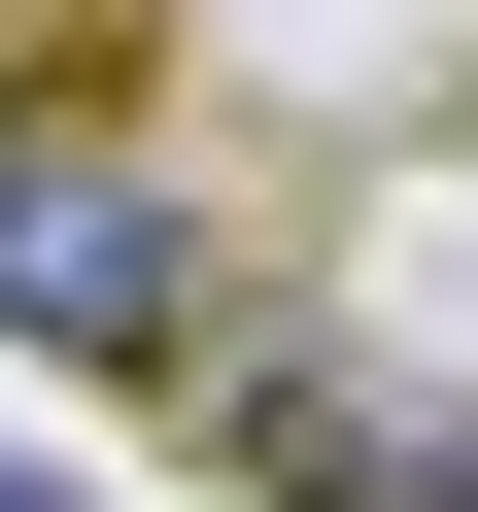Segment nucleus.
I'll return each mask as SVG.
<instances>
[{
    "label": "nucleus",
    "instance_id": "f03ea898",
    "mask_svg": "<svg viewBox=\"0 0 478 512\" xmlns=\"http://www.w3.org/2000/svg\"><path fill=\"white\" fill-rule=\"evenodd\" d=\"M0 512H69V478H35V444H0Z\"/></svg>",
    "mask_w": 478,
    "mask_h": 512
},
{
    "label": "nucleus",
    "instance_id": "f257e3e1",
    "mask_svg": "<svg viewBox=\"0 0 478 512\" xmlns=\"http://www.w3.org/2000/svg\"><path fill=\"white\" fill-rule=\"evenodd\" d=\"M0 342H69V376H205V342H239L205 205H171L137 137H69V103H0Z\"/></svg>",
    "mask_w": 478,
    "mask_h": 512
}]
</instances>
